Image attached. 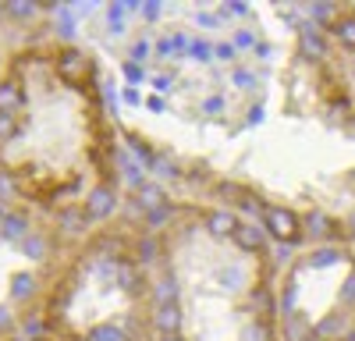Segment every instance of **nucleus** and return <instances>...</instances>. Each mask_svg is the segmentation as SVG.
Returning a JSON list of instances; mask_svg holds the SVG:
<instances>
[{
  "instance_id": "1",
  "label": "nucleus",
  "mask_w": 355,
  "mask_h": 341,
  "mask_svg": "<svg viewBox=\"0 0 355 341\" xmlns=\"http://www.w3.org/2000/svg\"><path fill=\"white\" fill-rule=\"evenodd\" d=\"M53 71L68 85H85V78L93 75V61H89V53L78 50V46H61L53 53Z\"/></svg>"
},
{
  "instance_id": "2",
  "label": "nucleus",
  "mask_w": 355,
  "mask_h": 341,
  "mask_svg": "<svg viewBox=\"0 0 355 341\" xmlns=\"http://www.w3.org/2000/svg\"><path fill=\"white\" fill-rule=\"evenodd\" d=\"M263 227H266V235L277 238V242H284V245L302 242V235H306L302 220L295 217L291 210H281V207H270V210L263 213Z\"/></svg>"
},
{
  "instance_id": "3",
  "label": "nucleus",
  "mask_w": 355,
  "mask_h": 341,
  "mask_svg": "<svg viewBox=\"0 0 355 341\" xmlns=\"http://www.w3.org/2000/svg\"><path fill=\"white\" fill-rule=\"evenodd\" d=\"M82 210L89 213V220H107V217L117 210V189H114L110 182H100L93 192L85 195Z\"/></svg>"
},
{
  "instance_id": "4",
  "label": "nucleus",
  "mask_w": 355,
  "mask_h": 341,
  "mask_svg": "<svg viewBox=\"0 0 355 341\" xmlns=\"http://www.w3.org/2000/svg\"><path fill=\"white\" fill-rule=\"evenodd\" d=\"M234 245H239L242 252L249 256H263L266 252V227L263 224H252V220H242L239 227H234Z\"/></svg>"
},
{
  "instance_id": "5",
  "label": "nucleus",
  "mask_w": 355,
  "mask_h": 341,
  "mask_svg": "<svg viewBox=\"0 0 355 341\" xmlns=\"http://www.w3.org/2000/svg\"><path fill=\"white\" fill-rule=\"evenodd\" d=\"M164 207H167V195H164L160 185H150V182L135 185V210L142 213V220L150 213H157V210H164Z\"/></svg>"
},
{
  "instance_id": "6",
  "label": "nucleus",
  "mask_w": 355,
  "mask_h": 341,
  "mask_svg": "<svg viewBox=\"0 0 355 341\" xmlns=\"http://www.w3.org/2000/svg\"><path fill=\"white\" fill-rule=\"evenodd\" d=\"M299 43L306 53H316V57H331V36L327 28H316V25H299Z\"/></svg>"
},
{
  "instance_id": "7",
  "label": "nucleus",
  "mask_w": 355,
  "mask_h": 341,
  "mask_svg": "<svg viewBox=\"0 0 355 341\" xmlns=\"http://www.w3.org/2000/svg\"><path fill=\"white\" fill-rule=\"evenodd\" d=\"M25 103V89H21V82L11 75V78H0V110H8V114H18V107Z\"/></svg>"
},
{
  "instance_id": "8",
  "label": "nucleus",
  "mask_w": 355,
  "mask_h": 341,
  "mask_svg": "<svg viewBox=\"0 0 355 341\" xmlns=\"http://www.w3.org/2000/svg\"><path fill=\"white\" fill-rule=\"evenodd\" d=\"M327 36H331L334 43H341L345 50H352V53H355V15L341 11V18L327 28Z\"/></svg>"
},
{
  "instance_id": "9",
  "label": "nucleus",
  "mask_w": 355,
  "mask_h": 341,
  "mask_svg": "<svg viewBox=\"0 0 355 341\" xmlns=\"http://www.w3.org/2000/svg\"><path fill=\"white\" fill-rule=\"evenodd\" d=\"M57 224L64 227V231H71V235H82V231H89V213L82 210V207H61L57 210Z\"/></svg>"
},
{
  "instance_id": "10",
  "label": "nucleus",
  "mask_w": 355,
  "mask_h": 341,
  "mask_svg": "<svg viewBox=\"0 0 355 341\" xmlns=\"http://www.w3.org/2000/svg\"><path fill=\"white\" fill-rule=\"evenodd\" d=\"M242 220L234 217L231 210H214V213H206V227H210V235H217V238H227V235H234V227H239Z\"/></svg>"
},
{
  "instance_id": "11",
  "label": "nucleus",
  "mask_w": 355,
  "mask_h": 341,
  "mask_svg": "<svg viewBox=\"0 0 355 341\" xmlns=\"http://www.w3.org/2000/svg\"><path fill=\"white\" fill-rule=\"evenodd\" d=\"M284 341H313V324L299 313H284Z\"/></svg>"
},
{
  "instance_id": "12",
  "label": "nucleus",
  "mask_w": 355,
  "mask_h": 341,
  "mask_svg": "<svg viewBox=\"0 0 355 341\" xmlns=\"http://www.w3.org/2000/svg\"><path fill=\"white\" fill-rule=\"evenodd\" d=\"M306 231H309L313 238H334V235H338V231H334V220L323 213V210H316V213L306 217Z\"/></svg>"
},
{
  "instance_id": "13",
  "label": "nucleus",
  "mask_w": 355,
  "mask_h": 341,
  "mask_svg": "<svg viewBox=\"0 0 355 341\" xmlns=\"http://www.w3.org/2000/svg\"><path fill=\"white\" fill-rule=\"evenodd\" d=\"M0 231H4V238H11V242H25L28 235H33V231H28V224H25V217L21 213H8L4 220H0Z\"/></svg>"
},
{
  "instance_id": "14",
  "label": "nucleus",
  "mask_w": 355,
  "mask_h": 341,
  "mask_svg": "<svg viewBox=\"0 0 355 341\" xmlns=\"http://www.w3.org/2000/svg\"><path fill=\"white\" fill-rule=\"evenodd\" d=\"M18 114H8V110H0V142H11L18 135Z\"/></svg>"
},
{
  "instance_id": "15",
  "label": "nucleus",
  "mask_w": 355,
  "mask_h": 341,
  "mask_svg": "<svg viewBox=\"0 0 355 341\" xmlns=\"http://www.w3.org/2000/svg\"><path fill=\"white\" fill-rule=\"evenodd\" d=\"M178 324H182L178 309H174V306H164V309H160V317H157V327H160L164 334H174V331H178Z\"/></svg>"
},
{
  "instance_id": "16",
  "label": "nucleus",
  "mask_w": 355,
  "mask_h": 341,
  "mask_svg": "<svg viewBox=\"0 0 355 341\" xmlns=\"http://www.w3.org/2000/svg\"><path fill=\"white\" fill-rule=\"evenodd\" d=\"M252 302L259 306L263 317H270V313H274V299H270V292H266V288H256V292H252Z\"/></svg>"
},
{
  "instance_id": "17",
  "label": "nucleus",
  "mask_w": 355,
  "mask_h": 341,
  "mask_svg": "<svg viewBox=\"0 0 355 341\" xmlns=\"http://www.w3.org/2000/svg\"><path fill=\"white\" fill-rule=\"evenodd\" d=\"M4 11L15 15V18H28V15H36V4H8Z\"/></svg>"
},
{
  "instance_id": "18",
  "label": "nucleus",
  "mask_w": 355,
  "mask_h": 341,
  "mask_svg": "<svg viewBox=\"0 0 355 341\" xmlns=\"http://www.w3.org/2000/svg\"><path fill=\"white\" fill-rule=\"evenodd\" d=\"M341 306H355V274L345 281V292H341Z\"/></svg>"
},
{
  "instance_id": "19",
  "label": "nucleus",
  "mask_w": 355,
  "mask_h": 341,
  "mask_svg": "<svg viewBox=\"0 0 355 341\" xmlns=\"http://www.w3.org/2000/svg\"><path fill=\"white\" fill-rule=\"evenodd\" d=\"M11 327V317H8V309H0V331H8Z\"/></svg>"
},
{
  "instance_id": "20",
  "label": "nucleus",
  "mask_w": 355,
  "mask_h": 341,
  "mask_svg": "<svg viewBox=\"0 0 355 341\" xmlns=\"http://www.w3.org/2000/svg\"><path fill=\"white\" fill-rule=\"evenodd\" d=\"M160 341H185V338H182V334H164Z\"/></svg>"
},
{
  "instance_id": "21",
  "label": "nucleus",
  "mask_w": 355,
  "mask_h": 341,
  "mask_svg": "<svg viewBox=\"0 0 355 341\" xmlns=\"http://www.w3.org/2000/svg\"><path fill=\"white\" fill-rule=\"evenodd\" d=\"M341 341H355V327H352V331H348V334H345Z\"/></svg>"
},
{
  "instance_id": "22",
  "label": "nucleus",
  "mask_w": 355,
  "mask_h": 341,
  "mask_svg": "<svg viewBox=\"0 0 355 341\" xmlns=\"http://www.w3.org/2000/svg\"><path fill=\"white\" fill-rule=\"evenodd\" d=\"M352 71H355V57H352Z\"/></svg>"
}]
</instances>
